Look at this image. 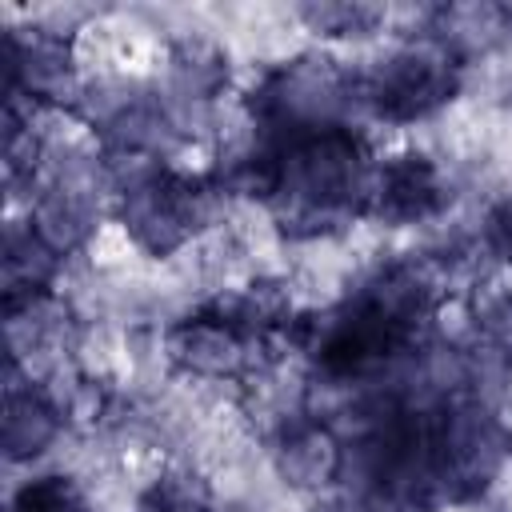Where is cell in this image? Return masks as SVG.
Instances as JSON below:
<instances>
[{
  "label": "cell",
  "mask_w": 512,
  "mask_h": 512,
  "mask_svg": "<svg viewBox=\"0 0 512 512\" xmlns=\"http://www.w3.org/2000/svg\"><path fill=\"white\" fill-rule=\"evenodd\" d=\"M60 256L32 232L28 220H12L4 232V300L48 292L56 280Z\"/></svg>",
  "instance_id": "cell-14"
},
{
  "label": "cell",
  "mask_w": 512,
  "mask_h": 512,
  "mask_svg": "<svg viewBox=\"0 0 512 512\" xmlns=\"http://www.w3.org/2000/svg\"><path fill=\"white\" fill-rule=\"evenodd\" d=\"M440 48H448L460 64H472L480 56H492L512 36V8L496 0H460L440 4L428 16L424 28Z\"/></svg>",
  "instance_id": "cell-11"
},
{
  "label": "cell",
  "mask_w": 512,
  "mask_h": 512,
  "mask_svg": "<svg viewBox=\"0 0 512 512\" xmlns=\"http://www.w3.org/2000/svg\"><path fill=\"white\" fill-rule=\"evenodd\" d=\"M376 160L360 128H328L280 148V176L268 200L288 236H328L368 216Z\"/></svg>",
  "instance_id": "cell-1"
},
{
  "label": "cell",
  "mask_w": 512,
  "mask_h": 512,
  "mask_svg": "<svg viewBox=\"0 0 512 512\" xmlns=\"http://www.w3.org/2000/svg\"><path fill=\"white\" fill-rule=\"evenodd\" d=\"M108 168L116 216L148 256H168L184 248L216 216V204L224 200V188L212 172H184L164 160Z\"/></svg>",
  "instance_id": "cell-3"
},
{
  "label": "cell",
  "mask_w": 512,
  "mask_h": 512,
  "mask_svg": "<svg viewBox=\"0 0 512 512\" xmlns=\"http://www.w3.org/2000/svg\"><path fill=\"white\" fill-rule=\"evenodd\" d=\"M4 96H20L36 108H80L84 88L76 80L72 40L56 28H8L4 32Z\"/></svg>",
  "instance_id": "cell-6"
},
{
  "label": "cell",
  "mask_w": 512,
  "mask_h": 512,
  "mask_svg": "<svg viewBox=\"0 0 512 512\" xmlns=\"http://www.w3.org/2000/svg\"><path fill=\"white\" fill-rule=\"evenodd\" d=\"M264 344L228 324L216 308H200L164 332V356L196 380H240L256 368Z\"/></svg>",
  "instance_id": "cell-7"
},
{
  "label": "cell",
  "mask_w": 512,
  "mask_h": 512,
  "mask_svg": "<svg viewBox=\"0 0 512 512\" xmlns=\"http://www.w3.org/2000/svg\"><path fill=\"white\" fill-rule=\"evenodd\" d=\"M272 468L288 488L320 492L344 476V440L328 420L296 416L272 440Z\"/></svg>",
  "instance_id": "cell-9"
},
{
  "label": "cell",
  "mask_w": 512,
  "mask_h": 512,
  "mask_svg": "<svg viewBox=\"0 0 512 512\" xmlns=\"http://www.w3.org/2000/svg\"><path fill=\"white\" fill-rule=\"evenodd\" d=\"M296 16L308 24V32L324 40H360L372 36L384 20V8L376 4H300Z\"/></svg>",
  "instance_id": "cell-15"
},
{
  "label": "cell",
  "mask_w": 512,
  "mask_h": 512,
  "mask_svg": "<svg viewBox=\"0 0 512 512\" xmlns=\"http://www.w3.org/2000/svg\"><path fill=\"white\" fill-rule=\"evenodd\" d=\"M228 88V56L208 36H180L168 48V92L176 104H212Z\"/></svg>",
  "instance_id": "cell-12"
},
{
  "label": "cell",
  "mask_w": 512,
  "mask_h": 512,
  "mask_svg": "<svg viewBox=\"0 0 512 512\" xmlns=\"http://www.w3.org/2000/svg\"><path fill=\"white\" fill-rule=\"evenodd\" d=\"M508 456V428L500 424L496 408L476 396L460 392L436 400L432 408V464L444 504H460L480 496Z\"/></svg>",
  "instance_id": "cell-4"
},
{
  "label": "cell",
  "mask_w": 512,
  "mask_h": 512,
  "mask_svg": "<svg viewBox=\"0 0 512 512\" xmlns=\"http://www.w3.org/2000/svg\"><path fill=\"white\" fill-rule=\"evenodd\" d=\"M508 456H512V428H508Z\"/></svg>",
  "instance_id": "cell-20"
},
{
  "label": "cell",
  "mask_w": 512,
  "mask_h": 512,
  "mask_svg": "<svg viewBox=\"0 0 512 512\" xmlns=\"http://www.w3.org/2000/svg\"><path fill=\"white\" fill-rule=\"evenodd\" d=\"M64 412L52 400V392L32 380V376H16V368H8V388H4V424H0V444L8 464H28L36 456H44L56 436L64 432Z\"/></svg>",
  "instance_id": "cell-10"
},
{
  "label": "cell",
  "mask_w": 512,
  "mask_h": 512,
  "mask_svg": "<svg viewBox=\"0 0 512 512\" xmlns=\"http://www.w3.org/2000/svg\"><path fill=\"white\" fill-rule=\"evenodd\" d=\"M460 76L464 64L448 48H440L428 32L408 36L360 76L364 112L388 124L424 120L460 92Z\"/></svg>",
  "instance_id": "cell-5"
},
{
  "label": "cell",
  "mask_w": 512,
  "mask_h": 512,
  "mask_svg": "<svg viewBox=\"0 0 512 512\" xmlns=\"http://www.w3.org/2000/svg\"><path fill=\"white\" fill-rule=\"evenodd\" d=\"M480 244L500 264H512V196H504V200H496L488 208L484 228H480Z\"/></svg>",
  "instance_id": "cell-18"
},
{
  "label": "cell",
  "mask_w": 512,
  "mask_h": 512,
  "mask_svg": "<svg viewBox=\"0 0 512 512\" xmlns=\"http://www.w3.org/2000/svg\"><path fill=\"white\" fill-rule=\"evenodd\" d=\"M212 512H256L252 504H244V500H228V504H216Z\"/></svg>",
  "instance_id": "cell-19"
},
{
  "label": "cell",
  "mask_w": 512,
  "mask_h": 512,
  "mask_svg": "<svg viewBox=\"0 0 512 512\" xmlns=\"http://www.w3.org/2000/svg\"><path fill=\"white\" fill-rule=\"evenodd\" d=\"M452 200L448 176L440 164L424 152H400L388 160H376L372 192H368V216L384 220L392 228L436 220Z\"/></svg>",
  "instance_id": "cell-8"
},
{
  "label": "cell",
  "mask_w": 512,
  "mask_h": 512,
  "mask_svg": "<svg viewBox=\"0 0 512 512\" xmlns=\"http://www.w3.org/2000/svg\"><path fill=\"white\" fill-rule=\"evenodd\" d=\"M212 508L216 504L208 484L188 468H172L160 480H152L136 504V512H212Z\"/></svg>",
  "instance_id": "cell-16"
},
{
  "label": "cell",
  "mask_w": 512,
  "mask_h": 512,
  "mask_svg": "<svg viewBox=\"0 0 512 512\" xmlns=\"http://www.w3.org/2000/svg\"><path fill=\"white\" fill-rule=\"evenodd\" d=\"M356 112H364L360 76L316 52L264 72L248 92V124L276 148L312 132L356 128Z\"/></svg>",
  "instance_id": "cell-2"
},
{
  "label": "cell",
  "mask_w": 512,
  "mask_h": 512,
  "mask_svg": "<svg viewBox=\"0 0 512 512\" xmlns=\"http://www.w3.org/2000/svg\"><path fill=\"white\" fill-rule=\"evenodd\" d=\"M464 348L512 364V288L480 284L464 296Z\"/></svg>",
  "instance_id": "cell-13"
},
{
  "label": "cell",
  "mask_w": 512,
  "mask_h": 512,
  "mask_svg": "<svg viewBox=\"0 0 512 512\" xmlns=\"http://www.w3.org/2000/svg\"><path fill=\"white\" fill-rule=\"evenodd\" d=\"M8 512H92V504L72 476L44 472V476H32L28 484H20Z\"/></svg>",
  "instance_id": "cell-17"
}]
</instances>
